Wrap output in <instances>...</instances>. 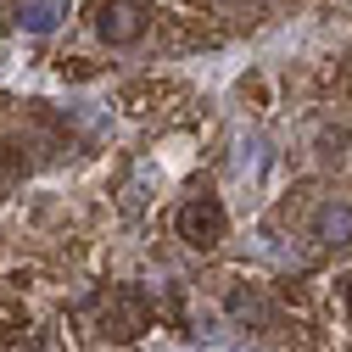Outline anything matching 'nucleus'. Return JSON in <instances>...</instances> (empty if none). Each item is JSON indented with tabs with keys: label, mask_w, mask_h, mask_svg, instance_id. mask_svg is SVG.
Instances as JSON below:
<instances>
[{
	"label": "nucleus",
	"mask_w": 352,
	"mask_h": 352,
	"mask_svg": "<svg viewBox=\"0 0 352 352\" xmlns=\"http://www.w3.org/2000/svg\"><path fill=\"white\" fill-rule=\"evenodd\" d=\"M173 230H179V241L190 252H212L218 241H224V207H218V196H190L179 212H173Z\"/></svg>",
	"instance_id": "nucleus-2"
},
{
	"label": "nucleus",
	"mask_w": 352,
	"mask_h": 352,
	"mask_svg": "<svg viewBox=\"0 0 352 352\" xmlns=\"http://www.w3.org/2000/svg\"><path fill=\"white\" fill-rule=\"evenodd\" d=\"M96 34L107 39V45H135V39L146 34V12L135 6V0H101L96 6Z\"/></svg>",
	"instance_id": "nucleus-3"
},
{
	"label": "nucleus",
	"mask_w": 352,
	"mask_h": 352,
	"mask_svg": "<svg viewBox=\"0 0 352 352\" xmlns=\"http://www.w3.org/2000/svg\"><path fill=\"white\" fill-rule=\"evenodd\" d=\"M90 314H96V336H107V341H135V336L151 324V302H146V291H135V285H112V291H101V296L90 302Z\"/></svg>",
	"instance_id": "nucleus-1"
},
{
	"label": "nucleus",
	"mask_w": 352,
	"mask_h": 352,
	"mask_svg": "<svg viewBox=\"0 0 352 352\" xmlns=\"http://www.w3.org/2000/svg\"><path fill=\"white\" fill-rule=\"evenodd\" d=\"M341 296H346V307H352V274H346V280H341Z\"/></svg>",
	"instance_id": "nucleus-6"
},
{
	"label": "nucleus",
	"mask_w": 352,
	"mask_h": 352,
	"mask_svg": "<svg viewBox=\"0 0 352 352\" xmlns=\"http://www.w3.org/2000/svg\"><path fill=\"white\" fill-rule=\"evenodd\" d=\"M314 230H319V241L346 246V241H352V207H346V201H324L319 218H314Z\"/></svg>",
	"instance_id": "nucleus-4"
},
{
	"label": "nucleus",
	"mask_w": 352,
	"mask_h": 352,
	"mask_svg": "<svg viewBox=\"0 0 352 352\" xmlns=\"http://www.w3.org/2000/svg\"><path fill=\"white\" fill-rule=\"evenodd\" d=\"M51 23H56V17H51V6H28V28H34V34H45Z\"/></svg>",
	"instance_id": "nucleus-5"
}]
</instances>
